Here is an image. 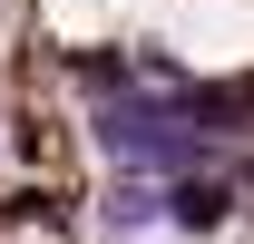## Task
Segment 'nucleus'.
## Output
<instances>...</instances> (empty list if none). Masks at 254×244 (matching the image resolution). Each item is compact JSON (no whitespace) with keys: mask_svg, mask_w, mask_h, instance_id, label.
I'll return each instance as SVG.
<instances>
[{"mask_svg":"<svg viewBox=\"0 0 254 244\" xmlns=\"http://www.w3.org/2000/svg\"><path fill=\"white\" fill-rule=\"evenodd\" d=\"M108 225H118V235H147V225H157V185H108Z\"/></svg>","mask_w":254,"mask_h":244,"instance_id":"1","label":"nucleus"}]
</instances>
